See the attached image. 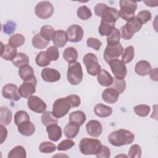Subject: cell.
<instances>
[{
    "mask_svg": "<svg viewBox=\"0 0 158 158\" xmlns=\"http://www.w3.org/2000/svg\"><path fill=\"white\" fill-rule=\"evenodd\" d=\"M77 14V16L83 20H86L89 19L92 15L91 11L86 6H80L78 9Z\"/></svg>",
    "mask_w": 158,
    "mask_h": 158,
    "instance_id": "42",
    "label": "cell"
},
{
    "mask_svg": "<svg viewBox=\"0 0 158 158\" xmlns=\"http://www.w3.org/2000/svg\"><path fill=\"white\" fill-rule=\"evenodd\" d=\"M56 31L54 28L50 25H44L41 27L40 30L41 35L46 40L50 41L52 40Z\"/></svg>",
    "mask_w": 158,
    "mask_h": 158,
    "instance_id": "37",
    "label": "cell"
},
{
    "mask_svg": "<svg viewBox=\"0 0 158 158\" xmlns=\"http://www.w3.org/2000/svg\"><path fill=\"white\" fill-rule=\"evenodd\" d=\"M63 57L69 64L75 63L78 59V52L73 47L67 48L63 52Z\"/></svg>",
    "mask_w": 158,
    "mask_h": 158,
    "instance_id": "25",
    "label": "cell"
},
{
    "mask_svg": "<svg viewBox=\"0 0 158 158\" xmlns=\"http://www.w3.org/2000/svg\"><path fill=\"white\" fill-rule=\"evenodd\" d=\"M86 129L88 134L93 137L99 136L102 131L101 123L96 120L89 121L86 125Z\"/></svg>",
    "mask_w": 158,
    "mask_h": 158,
    "instance_id": "16",
    "label": "cell"
},
{
    "mask_svg": "<svg viewBox=\"0 0 158 158\" xmlns=\"http://www.w3.org/2000/svg\"><path fill=\"white\" fill-rule=\"evenodd\" d=\"M19 75L23 81L30 80L35 77L33 69L29 65L20 68L19 70Z\"/></svg>",
    "mask_w": 158,
    "mask_h": 158,
    "instance_id": "28",
    "label": "cell"
},
{
    "mask_svg": "<svg viewBox=\"0 0 158 158\" xmlns=\"http://www.w3.org/2000/svg\"><path fill=\"white\" fill-rule=\"evenodd\" d=\"M72 107L68 98H61L56 99L52 105V113L57 118L65 116Z\"/></svg>",
    "mask_w": 158,
    "mask_h": 158,
    "instance_id": "7",
    "label": "cell"
},
{
    "mask_svg": "<svg viewBox=\"0 0 158 158\" xmlns=\"http://www.w3.org/2000/svg\"><path fill=\"white\" fill-rule=\"evenodd\" d=\"M119 93L114 88H107L105 89L102 93V98L103 101L108 104H114L118 99Z\"/></svg>",
    "mask_w": 158,
    "mask_h": 158,
    "instance_id": "18",
    "label": "cell"
},
{
    "mask_svg": "<svg viewBox=\"0 0 158 158\" xmlns=\"http://www.w3.org/2000/svg\"><path fill=\"white\" fill-rule=\"evenodd\" d=\"M114 28L115 24L101 21V24L99 27L98 31L101 36H108L111 33Z\"/></svg>",
    "mask_w": 158,
    "mask_h": 158,
    "instance_id": "34",
    "label": "cell"
},
{
    "mask_svg": "<svg viewBox=\"0 0 158 158\" xmlns=\"http://www.w3.org/2000/svg\"><path fill=\"white\" fill-rule=\"evenodd\" d=\"M16 28V24L14 22L10 20L3 25V31L7 35H10L12 33Z\"/></svg>",
    "mask_w": 158,
    "mask_h": 158,
    "instance_id": "52",
    "label": "cell"
},
{
    "mask_svg": "<svg viewBox=\"0 0 158 158\" xmlns=\"http://www.w3.org/2000/svg\"><path fill=\"white\" fill-rule=\"evenodd\" d=\"M1 117H0V123L1 125L7 126L9 125L11 121L12 117V113L10 109L8 107L2 106L0 108Z\"/></svg>",
    "mask_w": 158,
    "mask_h": 158,
    "instance_id": "27",
    "label": "cell"
},
{
    "mask_svg": "<svg viewBox=\"0 0 158 158\" xmlns=\"http://www.w3.org/2000/svg\"><path fill=\"white\" fill-rule=\"evenodd\" d=\"M0 128H1V144H2L6 139V137L7 135V130L4 127V125H1Z\"/></svg>",
    "mask_w": 158,
    "mask_h": 158,
    "instance_id": "55",
    "label": "cell"
},
{
    "mask_svg": "<svg viewBox=\"0 0 158 158\" xmlns=\"http://www.w3.org/2000/svg\"><path fill=\"white\" fill-rule=\"evenodd\" d=\"M158 69L157 68H154V69H151L149 74V77L151 78V79L153 81H158Z\"/></svg>",
    "mask_w": 158,
    "mask_h": 158,
    "instance_id": "56",
    "label": "cell"
},
{
    "mask_svg": "<svg viewBox=\"0 0 158 158\" xmlns=\"http://www.w3.org/2000/svg\"><path fill=\"white\" fill-rule=\"evenodd\" d=\"M135 114L142 117H146L150 112L151 107L146 104H139L135 106L133 109Z\"/></svg>",
    "mask_w": 158,
    "mask_h": 158,
    "instance_id": "43",
    "label": "cell"
},
{
    "mask_svg": "<svg viewBox=\"0 0 158 158\" xmlns=\"http://www.w3.org/2000/svg\"><path fill=\"white\" fill-rule=\"evenodd\" d=\"M12 63L14 66L20 69L23 66L28 65V56L23 52H19L12 60Z\"/></svg>",
    "mask_w": 158,
    "mask_h": 158,
    "instance_id": "30",
    "label": "cell"
},
{
    "mask_svg": "<svg viewBox=\"0 0 158 158\" xmlns=\"http://www.w3.org/2000/svg\"><path fill=\"white\" fill-rule=\"evenodd\" d=\"M36 64L39 67H45L50 64L51 60L48 59L46 51H41L38 54L35 59Z\"/></svg>",
    "mask_w": 158,
    "mask_h": 158,
    "instance_id": "39",
    "label": "cell"
},
{
    "mask_svg": "<svg viewBox=\"0 0 158 158\" xmlns=\"http://www.w3.org/2000/svg\"><path fill=\"white\" fill-rule=\"evenodd\" d=\"M83 63L86 67L88 73L91 76L97 75L101 70L98 58L93 53L89 52L86 54L83 58Z\"/></svg>",
    "mask_w": 158,
    "mask_h": 158,
    "instance_id": "6",
    "label": "cell"
},
{
    "mask_svg": "<svg viewBox=\"0 0 158 158\" xmlns=\"http://www.w3.org/2000/svg\"><path fill=\"white\" fill-rule=\"evenodd\" d=\"M125 26L128 30V31L133 35H134L135 33L138 32L142 27V25L139 22L136 17H135L130 21L127 22L125 24Z\"/></svg>",
    "mask_w": 158,
    "mask_h": 158,
    "instance_id": "36",
    "label": "cell"
},
{
    "mask_svg": "<svg viewBox=\"0 0 158 158\" xmlns=\"http://www.w3.org/2000/svg\"><path fill=\"white\" fill-rule=\"evenodd\" d=\"M41 122L45 126L48 127L50 125L57 124L58 118H57L51 111H45L41 116Z\"/></svg>",
    "mask_w": 158,
    "mask_h": 158,
    "instance_id": "31",
    "label": "cell"
},
{
    "mask_svg": "<svg viewBox=\"0 0 158 158\" xmlns=\"http://www.w3.org/2000/svg\"><path fill=\"white\" fill-rule=\"evenodd\" d=\"M66 33L69 41L78 43L82 40L84 35V31L82 27L80 25L73 24L68 27Z\"/></svg>",
    "mask_w": 158,
    "mask_h": 158,
    "instance_id": "12",
    "label": "cell"
},
{
    "mask_svg": "<svg viewBox=\"0 0 158 158\" xmlns=\"http://www.w3.org/2000/svg\"><path fill=\"white\" fill-rule=\"evenodd\" d=\"M95 155L98 158H109L110 156V151L106 146L101 144Z\"/></svg>",
    "mask_w": 158,
    "mask_h": 158,
    "instance_id": "48",
    "label": "cell"
},
{
    "mask_svg": "<svg viewBox=\"0 0 158 158\" xmlns=\"http://www.w3.org/2000/svg\"><path fill=\"white\" fill-rule=\"evenodd\" d=\"M95 14L101 17V21L115 24L119 19V12L114 7L107 6L104 3H98L94 7Z\"/></svg>",
    "mask_w": 158,
    "mask_h": 158,
    "instance_id": "2",
    "label": "cell"
},
{
    "mask_svg": "<svg viewBox=\"0 0 158 158\" xmlns=\"http://www.w3.org/2000/svg\"><path fill=\"white\" fill-rule=\"evenodd\" d=\"M111 69L115 78L118 79H124L127 73V69L125 64L120 60L115 59L107 63Z\"/></svg>",
    "mask_w": 158,
    "mask_h": 158,
    "instance_id": "10",
    "label": "cell"
},
{
    "mask_svg": "<svg viewBox=\"0 0 158 158\" xmlns=\"http://www.w3.org/2000/svg\"><path fill=\"white\" fill-rule=\"evenodd\" d=\"M120 35L119 30L115 27L113 29L111 33L108 36H107L106 40H107V44H115L120 43Z\"/></svg>",
    "mask_w": 158,
    "mask_h": 158,
    "instance_id": "45",
    "label": "cell"
},
{
    "mask_svg": "<svg viewBox=\"0 0 158 158\" xmlns=\"http://www.w3.org/2000/svg\"><path fill=\"white\" fill-rule=\"evenodd\" d=\"M144 2L148 6H149V7H156L157 6L154 4V3H158V2L157 1H144Z\"/></svg>",
    "mask_w": 158,
    "mask_h": 158,
    "instance_id": "57",
    "label": "cell"
},
{
    "mask_svg": "<svg viewBox=\"0 0 158 158\" xmlns=\"http://www.w3.org/2000/svg\"><path fill=\"white\" fill-rule=\"evenodd\" d=\"M120 32V37L122 38H123V40H129L130 39L132 38V37L134 36V35L130 33L128 30L127 29V28L125 27V25L123 26H122L119 30Z\"/></svg>",
    "mask_w": 158,
    "mask_h": 158,
    "instance_id": "54",
    "label": "cell"
},
{
    "mask_svg": "<svg viewBox=\"0 0 158 158\" xmlns=\"http://www.w3.org/2000/svg\"><path fill=\"white\" fill-rule=\"evenodd\" d=\"M30 120V116L24 110L17 111L14 115V123L18 127L23 122Z\"/></svg>",
    "mask_w": 158,
    "mask_h": 158,
    "instance_id": "40",
    "label": "cell"
},
{
    "mask_svg": "<svg viewBox=\"0 0 158 158\" xmlns=\"http://www.w3.org/2000/svg\"><path fill=\"white\" fill-rule=\"evenodd\" d=\"M67 80L72 85H77L81 83L83 79V70L80 63L76 62L69 64L67 70Z\"/></svg>",
    "mask_w": 158,
    "mask_h": 158,
    "instance_id": "4",
    "label": "cell"
},
{
    "mask_svg": "<svg viewBox=\"0 0 158 158\" xmlns=\"http://www.w3.org/2000/svg\"><path fill=\"white\" fill-rule=\"evenodd\" d=\"M46 55L48 59L51 61H56L59 57V52L58 48L56 46H51L46 50Z\"/></svg>",
    "mask_w": 158,
    "mask_h": 158,
    "instance_id": "47",
    "label": "cell"
},
{
    "mask_svg": "<svg viewBox=\"0 0 158 158\" xmlns=\"http://www.w3.org/2000/svg\"><path fill=\"white\" fill-rule=\"evenodd\" d=\"M101 143L100 140L95 138H83L79 144L81 152L84 155L95 154Z\"/></svg>",
    "mask_w": 158,
    "mask_h": 158,
    "instance_id": "5",
    "label": "cell"
},
{
    "mask_svg": "<svg viewBox=\"0 0 158 158\" xmlns=\"http://www.w3.org/2000/svg\"><path fill=\"white\" fill-rule=\"evenodd\" d=\"M27 105L31 110L39 114L44 112L47 108L46 103L37 96H31L28 98Z\"/></svg>",
    "mask_w": 158,
    "mask_h": 158,
    "instance_id": "14",
    "label": "cell"
},
{
    "mask_svg": "<svg viewBox=\"0 0 158 158\" xmlns=\"http://www.w3.org/2000/svg\"><path fill=\"white\" fill-rule=\"evenodd\" d=\"M128 157L130 158H140L141 157V149L138 144H133L130 148Z\"/></svg>",
    "mask_w": 158,
    "mask_h": 158,
    "instance_id": "49",
    "label": "cell"
},
{
    "mask_svg": "<svg viewBox=\"0 0 158 158\" xmlns=\"http://www.w3.org/2000/svg\"><path fill=\"white\" fill-rule=\"evenodd\" d=\"M1 57L6 60H12L17 54V50L15 48H14L9 44H3L1 42Z\"/></svg>",
    "mask_w": 158,
    "mask_h": 158,
    "instance_id": "17",
    "label": "cell"
},
{
    "mask_svg": "<svg viewBox=\"0 0 158 158\" xmlns=\"http://www.w3.org/2000/svg\"><path fill=\"white\" fill-rule=\"evenodd\" d=\"M67 41V36L65 31L62 30L56 31L52 38V41L54 46L59 48H62L66 44Z\"/></svg>",
    "mask_w": 158,
    "mask_h": 158,
    "instance_id": "22",
    "label": "cell"
},
{
    "mask_svg": "<svg viewBox=\"0 0 158 158\" xmlns=\"http://www.w3.org/2000/svg\"><path fill=\"white\" fill-rule=\"evenodd\" d=\"M32 45L36 49H44L48 45L49 41L44 39L40 33L36 34L32 39Z\"/></svg>",
    "mask_w": 158,
    "mask_h": 158,
    "instance_id": "32",
    "label": "cell"
},
{
    "mask_svg": "<svg viewBox=\"0 0 158 158\" xmlns=\"http://www.w3.org/2000/svg\"><path fill=\"white\" fill-rule=\"evenodd\" d=\"M86 44L89 48H93L96 51H99L102 45V43L98 39L91 37L87 39Z\"/></svg>",
    "mask_w": 158,
    "mask_h": 158,
    "instance_id": "51",
    "label": "cell"
},
{
    "mask_svg": "<svg viewBox=\"0 0 158 158\" xmlns=\"http://www.w3.org/2000/svg\"><path fill=\"white\" fill-rule=\"evenodd\" d=\"M25 41V38L22 34L15 33L10 36L8 44L14 48H19L22 46Z\"/></svg>",
    "mask_w": 158,
    "mask_h": 158,
    "instance_id": "33",
    "label": "cell"
},
{
    "mask_svg": "<svg viewBox=\"0 0 158 158\" xmlns=\"http://www.w3.org/2000/svg\"><path fill=\"white\" fill-rule=\"evenodd\" d=\"M41 77L46 82L53 83L60 80V73L56 69L47 67L42 70Z\"/></svg>",
    "mask_w": 158,
    "mask_h": 158,
    "instance_id": "15",
    "label": "cell"
},
{
    "mask_svg": "<svg viewBox=\"0 0 158 158\" xmlns=\"http://www.w3.org/2000/svg\"><path fill=\"white\" fill-rule=\"evenodd\" d=\"M135 56V49L132 46H129L124 49V52L122 54V61L124 64L130 63L134 58Z\"/></svg>",
    "mask_w": 158,
    "mask_h": 158,
    "instance_id": "38",
    "label": "cell"
},
{
    "mask_svg": "<svg viewBox=\"0 0 158 158\" xmlns=\"http://www.w3.org/2000/svg\"><path fill=\"white\" fill-rule=\"evenodd\" d=\"M67 98L69 100L72 107H77L80 106L81 101H80V97L78 95L71 94V95L67 96Z\"/></svg>",
    "mask_w": 158,
    "mask_h": 158,
    "instance_id": "53",
    "label": "cell"
},
{
    "mask_svg": "<svg viewBox=\"0 0 158 158\" xmlns=\"http://www.w3.org/2000/svg\"><path fill=\"white\" fill-rule=\"evenodd\" d=\"M112 86L114 88L119 94L124 92L126 88V82L124 79H118L117 78H113V82Z\"/></svg>",
    "mask_w": 158,
    "mask_h": 158,
    "instance_id": "44",
    "label": "cell"
},
{
    "mask_svg": "<svg viewBox=\"0 0 158 158\" xmlns=\"http://www.w3.org/2000/svg\"><path fill=\"white\" fill-rule=\"evenodd\" d=\"M46 131L48 133V138L50 140L56 142L62 136V128L57 124H52L46 127Z\"/></svg>",
    "mask_w": 158,
    "mask_h": 158,
    "instance_id": "19",
    "label": "cell"
},
{
    "mask_svg": "<svg viewBox=\"0 0 158 158\" xmlns=\"http://www.w3.org/2000/svg\"><path fill=\"white\" fill-rule=\"evenodd\" d=\"M112 109L111 107L104 105L102 103L96 104L94 108L95 114L99 117H108L112 114Z\"/></svg>",
    "mask_w": 158,
    "mask_h": 158,
    "instance_id": "24",
    "label": "cell"
},
{
    "mask_svg": "<svg viewBox=\"0 0 158 158\" xmlns=\"http://www.w3.org/2000/svg\"><path fill=\"white\" fill-rule=\"evenodd\" d=\"M26 151L22 146H17L14 147L8 154V158H25Z\"/></svg>",
    "mask_w": 158,
    "mask_h": 158,
    "instance_id": "35",
    "label": "cell"
},
{
    "mask_svg": "<svg viewBox=\"0 0 158 158\" xmlns=\"http://www.w3.org/2000/svg\"><path fill=\"white\" fill-rule=\"evenodd\" d=\"M86 117L85 114L81 110H77L72 112L69 115V122H73L81 126L85 122Z\"/></svg>",
    "mask_w": 158,
    "mask_h": 158,
    "instance_id": "29",
    "label": "cell"
},
{
    "mask_svg": "<svg viewBox=\"0 0 158 158\" xmlns=\"http://www.w3.org/2000/svg\"><path fill=\"white\" fill-rule=\"evenodd\" d=\"M37 80L36 77L28 80L24 81L19 88V91L20 96L24 98H28L36 92V86Z\"/></svg>",
    "mask_w": 158,
    "mask_h": 158,
    "instance_id": "11",
    "label": "cell"
},
{
    "mask_svg": "<svg viewBox=\"0 0 158 158\" xmlns=\"http://www.w3.org/2000/svg\"><path fill=\"white\" fill-rule=\"evenodd\" d=\"M75 145V142L70 139H64L61 141L57 146L58 151H67L71 149Z\"/></svg>",
    "mask_w": 158,
    "mask_h": 158,
    "instance_id": "50",
    "label": "cell"
},
{
    "mask_svg": "<svg viewBox=\"0 0 158 158\" xmlns=\"http://www.w3.org/2000/svg\"><path fill=\"white\" fill-rule=\"evenodd\" d=\"M17 127L19 132L25 136H31L35 131V127L30 120L22 122Z\"/></svg>",
    "mask_w": 158,
    "mask_h": 158,
    "instance_id": "21",
    "label": "cell"
},
{
    "mask_svg": "<svg viewBox=\"0 0 158 158\" xmlns=\"http://www.w3.org/2000/svg\"><path fill=\"white\" fill-rule=\"evenodd\" d=\"M80 127L78 124L73 123V122H69L68 124L65 125L64 127V134L65 136L67 138L72 139L74 138L78 133L80 131Z\"/></svg>",
    "mask_w": 158,
    "mask_h": 158,
    "instance_id": "26",
    "label": "cell"
},
{
    "mask_svg": "<svg viewBox=\"0 0 158 158\" xmlns=\"http://www.w3.org/2000/svg\"><path fill=\"white\" fill-rule=\"evenodd\" d=\"M2 95L4 98L14 101H17L21 98L17 86L13 83H7L3 86Z\"/></svg>",
    "mask_w": 158,
    "mask_h": 158,
    "instance_id": "13",
    "label": "cell"
},
{
    "mask_svg": "<svg viewBox=\"0 0 158 158\" xmlns=\"http://www.w3.org/2000/svg\"><path fill=\"white\" fill-rule=\"evenodd\" d=\"M136 18L141 25L145 24L151 19V14L149 10H141L137 14Z\"/></svg>",
    "mask_w": 158,
    "mask_h": 158,
    "instance_id": "46",
    "label": "cell"
},
{
    "mask_svg": "<svg viewBox=\"0 0 158 158\" xmlns=\"http://www.w3.org/2000/svg\"><path fill=\"white\" fill-rule=\"evenodd\" d=\"M35 12L36 16L40 19H47L52 16L54 12V7L49 1H41L36 4Z\"/></svg>",
    "mask_w": 158,
    "mask_h": 158,
    "instance_id": "9",
    "label": "cell"
},
{
    "mask_svg": "<svg viewBox=\"0 0 158 158\" xmlns=\"http://www.w3.org/2000/svg\"><path fill=\"white\" fill-rule=\"evenodd\" d=\"M120 9L118 11L119 17L127 22L135 17V12L137 9V2L130 0H121L119 2Z\"/></svg>",
    "mask_w": 158,
    "mask_h": 158,
    "instance_id": "3",
    "label": "cell"
},
{
    "mask_svg": "<svg viewBox=\"0 0 158 158\" xmlns=\"http://www.w3.org/2000/svg\"><path fill=\"white\" fill-rule=\"evenodd\" d=\"M97 80L100 85L107 87L112 85L113 77L107 70L101 69L97 75Z\"/></svg>",
    "mask_w": 158,
    "mask_h": 158,
    "instance_id": "20",
    "label": "cell"
},
{
    "mask_svg": "<svg viewBox=\"0 0 158 158\" xmlns=\"http://www.w3.org/2000/svg\"><path fill=\"white\" fill-rule=\"evenodd\" d=\"M135 140L134 134L125 129L114 131L108 136V141L114 146H122L132 143Z\"/></svg>",
    "mask_w": 158,
    "mask_h": 158,
    "instance_id": "1",
    "label": "cell"
},
{
    "mask_svg": "<svg viewBox=\"0 0 158 158\" xmlns=\"http://www.w3.org/2000/svg\"><path fill=\"white\" fill-rule=\"evenodd\" d=\"M151 69L150 63L147 60H139L136 62L135 67V72L140 76H146L149 74Z\"/></svg>",
    "mask_w": 158,
    "mask_h": 158,
    "instance_id": "23",
    "label": "cell"
},
{
    "mask_svg": "<svg viewBox=\"0 0 158 158\" xmlns=\"http://www.w3.org/2000/svg\"><path fill=\"white\" fill-rule=\"evenodd\" d=\"M123 48L122 45L119 43L115 44H107L104 52V59L107 63L110 61L118 59L123 54Z\"/></svg>",
    "mask_w": 158,
    "mask_h": 158,
    "instance_id": "8",
    "label": "cell"
},
{
    "mask_svg": "<svg viewBox=\"0 0 158 158\" xmlns=\"http://www.w3.org/2000/svg\"><path fill=\"white\" fill-rule=\"evenodd\" d=\"M56 146L49 141L42 142L39 146V150L43 153H51L56 150Z\"/></svg>",
    "mask_w": 158,
    "mask_h": 158,
    "instance_id": "41",
    "label": "cell"
}]
</instances>
